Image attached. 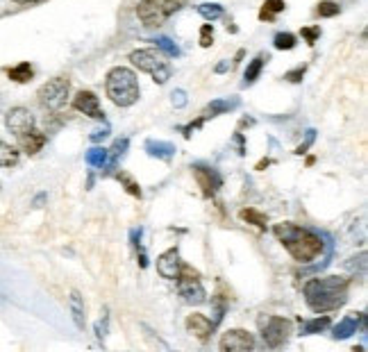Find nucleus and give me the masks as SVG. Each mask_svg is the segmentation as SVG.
I'll return each instance as SVG.
<instances>
[{"instance_id": "obj_1", "label": "nucleus", "mask_w": 368, "mask_h": 352, "mask_svg": "<svg viewBox=\"0 0 368 352\" xmlns=\"http://www.w3.org/2000/svg\"><path fill=\"white\" fill-rule=\"evenodd\" d=\"M348 286H350V280L343 275H330V277L309 280V282H304V286H302L304 302L316 314L332 312V309H339L341 304L348 300Z\"/></svg>"}, {"instance_id": "obj_2", "label": "nucleus", "mask_w": 368, "mask_h": 352, "mask_svg": "<svg viewBox=\"0 0 368 352\" xmlns=\"http://www.w3.org/2000/svg\"><path fill=\"white\" fill-rule=\"evenodd\" d=\"M273 234L277 236L282 245L287 248V252L300 264H309V261L318 259L323 255V239L312 232L307 227H300L296 223H277L273 227Z\"/></svg>"}, {"instance_id": "obj_3", "label": "nucleus", "mask_w": 368, "mask_h": 352, "mask_svg": "<svg viewBox=\"0 0 368 352\" xmlns=\"http://www.w3.org/2000/svg\"><path fill=\"white\" fill-rule=\"evenodd\" d=\"M105 89H107V98L116 107H132L141 96L136 73L128 66L112 68L107 73V80H105Z\"/></svg>"}, {"instance_id": "obj_4", "label": "nucleus", "mask_w": 368, "mask_h": 352, "mask_svg": "<svg viewBox=\"0 0 368 352\" xmlns=\"http://www.w3.org/2000/svg\"><path fill=\"white\" fill-rule=\"evenodd\" d=\"M187 5V0H139L136 16L146 28H159L173 14H177Z\"/></svg>"}, {"instance_id": "obj_5", "label": "nucleus", "mask_w": 368, "mask_h": 352, "mask_svg": "<svg viewBox=\"0 0 368 352\" xmlns=\"http://www.w3.org/2000/svg\"><path fill=\"white\" fill-rule=\"evenodd\" d=\"M130 61L144 73H150L152 80L157 84H164L171 77V66L164 61V57L159 55V50L155 48H139L130 52Z\"/></svg>"}, {"instance_id": "obj_6", "label": "nucleus", "mask_w": 368, "mask_h": 352, "mask_svg": "<svg viewBox=\"0 0 368 352\" xmlns=\"http://www.w3.org/2000/svg\"><path fill=\"white\" fill-rule=\"evenodd\" d=\"M257 325H259V332H261V339H264V343L268 348H282V345L287 343L289 334H291L293 325L291 320L282 318V316H261L257 320Z\"/></svg>"}, {"instance_id": "obj_7", "label": "nucleus", "mask_w": 368, "mask_h": 352, "mask_svg": "<svg viewBox=\"0 0 368 352\" xmlns=\"http://www.w3.org/2000/svg\"><path fill=\"white\" fill-rule=\"evenodd\" d=\"M68 91H71V82L66 77H52L39 89V102L41 107H46L48 112H57L62 109L68 100Z\"/></svg>"}, {"instance_id": "obj_8", "label": "nucleus", "mask_w": 368, "mask_h": 352, "mask_svg": "<svg viewBox=\"0 0 368 352\" xmlns=\"http://www.w3.org/2000/svg\"><path fill=\"white\" fill-rule=\"evenodd\" d=\"M177 293H180V298L189 304H202L207 300V293H205L202 282L198 280V273L187 264L182 266V273H180V277H177Z\"/></svg>"}, {"instance_id": "obj_9", "label": "nucleus", "mask_w": 368, "mask_h": 352, "mask_svg": "<svg viewBox=\"0 0 368 352\" xmlns=\"http://www.w3.org/2000/svg\"><path fill=\"white\" fill-rule=\"evenodd\" d=\"M218 348L223 352H246L255 348V336L246 329H228L220 336Z\"/></svg>"}, {"instance_id": "obj_10", "label": "nucleus", "mask_w": 368, "mask_h": 352, "mask_svg": "<svg viewBox=\"0 0 368 352\" xmlns=\"http://www.w3.org/2000/svg\"><path fill=\"white\" fill-rule=\"evenodd\" d=\"M5 125H7V130L14 136H23V134H28L30 130H34V116L30 109L14 107V109H9L7 116H5Z\"/></svg>"}, {"instance_id": "obj_11", "label": "nucleus", "mask_w": 368, "mask_h": 352, "mask_svg": "<svg viewBox=\"0 0 368 352\" xmlns=\"http://www.w3.org/2000/svg\"><path fill=\"white\" fill-rule=\"evenodd\" d=\"M182 266H184V261H182L177 248H171L157 257V273H159L164 280H177L182 273Z\"/></svg>"}, {"instance_id": "obj_12", "label": "nucleus", "mask_w": 368, "mask_h": 352, "mask_svg": "<svg viewBox=\"0 0 368 352\" xmlns=\"http://www.w3.org/2000/svg\"><path fill=\"white\" fill-rule=\"evenodd\" d=\"M73 107L77 109V112H82L84 116L89 118H96V120H103L105 118V112L100 107V100H98V96L93 91H77L75 98H73Z\"/></svg>"}, {"instance_id": "obj_13", "label": "nucleus", "mask_w": 368, "mask_h": 352, "mask_svg": "<svg viewBox=\"0 0 368 352\" xmlns=\"http://www.w3.org/2000/svg\"><path fill=\"white\" fill-rule=\"evenodd\" d=\"M193 175H196V180H198V184H200L202 189V196L205 198H212L214 193H216V189L220 187V175L214 168H209V166H202V164H196L193 166Z\"/></svg>"}, {"instance_id": "obj_14", "label": "nucleus", "mask_w": 368, "mask_h": 352, "mask_svg": "<svg viewBox=\"0 0 368 352\" xmlns=\"http://www.w3.org/2000/svg\"><path fill=\"white\" fill-rule=\"evenodd\" d=\"M214 327H216V325H214L207 316H202V314H191V316H187V329L196 336L198 341H202V343L209 339V334L214 332Z\"/></svg>"}, {"instance_id": "obj_15", "label": "nucleus", "mask_w": 368, "mask_h": 352, "mask_svg": "<svg viewBox=\"0 0 368 352\" xmlns=\"http://www.w3.org/2000/svg\"><path fill=\"white\" fill-rule=\"evenodd\" d=\"M239 105V100L236 98H216V100H212L205 107V112H202V118H214V116H220V114H225V112H232V109Z\"/></svg>"}, {"instance_id": "obj_16", "label": "nucleus", "mask_w": 368, "mask_h": 352, "mask_svg": "<svg viewBox=\"0 0 368 352\" xmlns=\"http://www.w3.org/2000/svg\"><path fill=\"white\" fill-rule=\"evenodd\" d=\"M18 141H21V146H23V150L28 152V155H36V152L44 148V143H46V134H41L39 130H30L28 134L18 136Z\"/></svg>"}, {"instance_id": "obj_17", "label": "nucleus", "mask_w": 368, "mask_h": 352, "mask_svg": "<svg viewBox=\"0 0 368 352\" xmlns=\"http://www.w3.org/2000/svg\"><path fill=\"white\" fill-rule=\"evenodd\" d=\"M68 307H71V316L75 320V325L80 329H84V323H87V316H84V298L80 291H71V298H68Z\"/></svg>"}, {"instance_id": "obj_18", "label": "nucleus", "mask_w": 368, "mask_h": 352, "mask_svg": "<svg viewBox=\"0 0 368 352\" xmlns=\"http://www.w3.org/2000/svg\"><path fill=\"white\" fill-rule=\"evenodd\" d=\"M359 320H361V314H350V316H345V318L334 327V339H345V336L355 334V332H357V325H359Z\"/></svg>"}, {"instance_id": "obj_19", "label": "nucleus", "mask_w": 368, "mask_h": 352, "mask_svg": "<svg viewBox=\"0 0 368 352\" xmlns=\"http://www.w3.org/2000/svg\"><path fill=\"white\" fill-rule=\"evenodd\" d=\"M7 75H9V80L12 82L25 84V82H30L34 77V68L30 66V61H21V64H16L14 68H9Z\"/></svg>"}, {"instance_id": "obj_20", "label": "nucleus", "mask_w": 368, "mask_h": 352, "mask_svg": "<svg viewBox=\"0 0 368 352\" xmlns=\"http://www.w3.org/2000/svg\"><path fill=\"white\" fill-rule=\"evenodd\" d=\"M287 9V3L284 0H266L261 5V12H259V20H275V16L280 12Z\"/></svg>"}, {"instance_id": "obj_21", "label": "nucleus", "mask_w": 368, "mask_h": 352, "mask_svg": "<svg viewBox=\"0 0 368 352\" xmlns=\"http://www.w3.org/2000/svg\"><path fill=\"white\" fill-rule=\"evenodd\" d=\"M266 59L268 57H264V55H259V57H255V59L248 64V68H246V75H243V80H246V84H252L259 77V73H261V68H264V64H266Z\"/></svg>"}, {"instance_id": "obj_22", "label": "nucleus", "mask_w": 368, "mask_h": 352, "mask_svg": "<svg viewBox=\"0 0 368 352\" xmlns=\"http://www.w3.org/2000/svg\"><path fill=\"white\" fill-rule=\"evenodd\" d=\"M109 161V150L105 148H91L87 152V164L89 166H96V168H105Z\"/></svg>"}, {"instance_id": "obj_23", "label": "nucleus", "mask_w": 368, "mask_h": 352, "mask_svg": "<svg viewBox=\"0 0 368 352\" xmlns=\"http://www.w3.org/2000/svg\"><path fill=\"white\" fill-rule=\"evenodd\" d=\"M18 164V150L14 146L0 141V166H14Z\"/></svg>"}, {"instance_id": "obj_24", "label": "nucleus", "mask_w": 368, "mask_h": 352, "mask_svg": "<svg viewBox=\"0 0 368 352\" xmlns=\"http://www.w3.org/2000/svg\"><path fill=\"white\" fill-rule=\"evenodd\" d=\"M146 148L150 150V155L152 157H161V159H168V157L173 155V152H175V148H173L171 143H164V141H148V146H146Z\"/></svg>"}, {"instance_id": "obj_25", "label": "nucleus", "mask_w": 368, "mask_h": 352, "mask_svg": "<svg viewBox=\"0 0 368 352\" xmlns=\"http://www.w3.org/2000/svg\"><path fill=\"white\" fill-rule=\"evenodd\" d=\"M198 14L207 20H216L223 16V7L216 3H202V5H198Z\"/></svg>"}, {"instance_id": "obj_26", "label": "nucleus", "mask_w": 368, "mask_h": 352, "mask_svg": "<svg viewBox=\"0 0 368 352\" xmlns=\"http://www.w3.org/2000/svg\"><path fill=\"white\" fill-rule=\"evenodd\" d=\"M330 327V318L328 316H318V318H312L307 323H302V332L304 334H316V332H323V329Z\"/></svg>"}, {"instance_id": "obj_27", "label": "nucleus", "mask_w": 368, "mask_h": 352, "mask_svg": "<svg viewBox=\"0 0 368 352\" xmlns=\"http://www.w3.org/2000/svg\"><path fill=\"white\" fill-rule=\"evenodd\" d=\"M273 46H275L277 50H293V48H296V34H291V32H280V34H275V41H273Z\"/></svg>"}, {"instance_id": "obj_28", "label": "nucleus", "mask_w": 368, "mask_h": 352, "mask_svg": "<svg viewBox=\"0 0 368 352\" xmlns=\"http://www.w3.org/2000/svg\"><path fill=\"white\" fill-rule=\"evenodd\" d=\"M243 220H248L250 225H257L259 230H264L266 227V216L261 212H257V209H243V212L239 214Z\"/></svg>"}, {"instance_id": "obj_29", "label": "nucleus", "mask_w": 368, "mask_h": 352, "mask_svg": "<svg viewBox=\"0 0 368 352\" xmlns=\"http://www.w3.org/2000/svg\"><path fill=\"white\" fill-rule=\"evenodd\" d=\"M339 14V5L332 3V0H325V3L318 5V16L320 18H332Z\"/></svg>"}, {"instance_id": "obj_30", "label": "nucleus", "mask_w": 368, "mask_h": 352, "mask_svg": "<svg viewBox=\"0 0 368 352\" xmlns=\"http://www.w3.org/2000/svg\"><path fill=\"white\" fill-rule=\"evenodd\" d=\"M116 177H118V180L125 184V189H128V193H130V196H134V198H141V187L136 184V182L132 180V177H130V175H125V173H118Z\"/></svg>"}, {"instance_id": "obj_31", "label": "nucleus", "mask_w": 368, "mask_h": 352, "mask_svg": "<svg viewBox=\"0 0 368 352\" xmlns=\"http://www.w3.org/2000/svg\"><path fill=\"white\" fill-rule=\"evenodd\" d=\"M300 36H302L304 41H307L309 46H314V44H316V39L320 36V28H318V25H314V28H302V30H300Z\"/></svg>"}, {"instance_id": "obj_32", "label": "nucleus", "mask_w": 368, "mask_h": 352, "mask_svg": "<svg viewBox=\"0 0 368 352\" xmlns=\"http://www.w3.org/2000/svg\"><path fill=\"white\" fill-rule=\"evenodd\" d=\"M214 41V25H202L200 28V46L202 48H209Z\"/></svg>"}, {"instance_id": "obj_33", "label": "nucleus", "mask_w": 368, "mask_h": 352, "mask_svg": "<svg viewBox=\"0 0 368 352\" xmlns=\"http://www.w3.org/2000/svg\"><path fill=\"white\" fill-rule=\"evenodd\" d=\"M157 48L164 50L168 57H175V55H177V48H175V46H173L168 39H159V41H157Z\"/></svg>"}, {"instance_id": "obj_34", "label": "nucleus", "mask_w": 368, "mask_h": 352, "mask_svg": "<svg viewBox=\"0 0 368 352\" xmlns=\"http://www.w3.org/2000/svg\"><path fill=\"white\" fill-rule=\"evenodd\" d=\"M107 134H109V125H103V128H96L91 132V141L93 143H100L103 139H107Z\"/></svg>"}, {"instance_id": "obj_35", "label": "nucleus", "mask_w": 368, "mask_h": 352, "mask_svg": "<svg viewBox=\"0 0 368 352\" xmlns=\"http://www.w3.org/2000/svg\"><path fill=\"white\" fill-rule=\"evenodd\" d=\"M125 148H128V139H118L116 143H114V148L109 150V155H112V159H116L118 155H123Z\"/></svg>"}, {"instance_id": "obj_36", "label": "nucleus", "mask_w": 368, "mask_h": 352, "mask_svg": "<svg viewBox=\"0 0 368 352\" xmlns=\"http://www.w3.org/2000/svg\"><path fill=\"white\" fill-rule=\"evenodd\" d=\"M202 123H205V118L200 116V118H198V120H193V123H189V125H187V128H182V132H184V136H187V139H191V136H193V132H196V130H198V128H200V125H202Z\"/></svg>"}, {"instance_id": "obj_37", "label": "nucleus", "mask_w": 368, "mask_h": 352, "mask_svg": "<svg viewBox=\"0 0 368 352\" xmlns=\"http://www.w3.org/2000/svg\"><path fill=\"white\" fill-rule=\"evenodd\" d=\"M304 71H307L304 66L296 68V71H289V73H284V80H289V82H300L302 75H304Z\"/></svg>"}, {"instance_id": "obj_38", "label": "nucleus", "mask_w": 368, "mask_h": 352, "mask_svg": "<svg viewBox=\"0 0 368 352\" xmlns=\"http://www.w3.org/2000/svg\"><path fill=\"white\" fill-rule=\"evenodd\" d=\"M312 141H314V132H309V134H307V141H304L302 146H298V148H296V155H304V152H307V148L312 146Z\"/></svg>"}, {"instance_id": "obj_39", "label": "nucleus", "mask_w": 368, "mask_h": 352, "mask_svg": "<svg viewBox=\"0 0 368 352\" xmlns=\"http://www.w3.org/2000/svg\"><path fill=\"white\" fill-rule=\"evenodd\" d=\"M173 105H177V107H184V105H187L184 91H173Z\"/></svg>"}, {"instance_id": "obj_40", "label": "nucleus", "mask_w": 368, "mask_h": 352, "mask_svg": "<svg viewBox=\"0 0 368 352\" xmlns=\"http://www.w3.org/2000/svg\"><path fill=\"white\" fill-rule=\"evenodd\" d=\"M96 334H98V339H100V341L105 339V336H107V318H105L103 323L96 325Z\"/></svg>"}, {"instance_id": "obj_41", "label": "nucleus", "mask_w": 368, "mask_h": 352, "mask_svg": "<svg viewBox=\"0 0 368 352\" xmlns=\"http://www.w3.org/2000/svg\"><path fill=\"white\" fill-rule=\"evenodd\" d=\"M228 66H230L228 61H223V64H218V66H216V73H225V71H228Z\"/></svg>"}, {"instance_id": "obj_42", "label": "nucleus", "mask_w": 368, "mask_h": 352, "mask_svg": "<svg viewBox=\"0 0 368 352\" xmlns=\"http://www.w3.org/2000/svg\"><path fill=\"white\" fill-rule=\"evenodd\" d=\"M268 164H271V161H268V159H261L259 164H257V171H261V168H264V166H268Z\"/></svg>"}, {"instance_id": "obj_43", "label": "nucleus", "mask_w": 368, "mask_h": 352, "mask_svg": "<svg viewBox=\"0 0 368 352\" xmlns=\"http://www.w3.org/2000/svg\"><path fill=\"white\" fill-rule=\"evenodd\" d=\"M14 3H18V5H28V3H34V0H14Z\"/></svg>"}]
</instances>
